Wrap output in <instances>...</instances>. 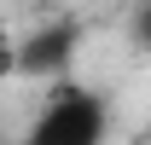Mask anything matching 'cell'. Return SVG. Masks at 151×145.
Wrapping results in <instances>:
<instances>
[{
  "label": "cell",
  "mask_w": 151,
  "mask_h": 145,
  "mask_svg": "<svg viewBox=\"0 0 151 145\" xmlns=\"http://www.w3.org/2000/svg\"><path fill=\"white\" fill-rule=\"evenodd\" d=\"M105 128H111V110L93 87L58 81V93L47 99V110L35 116L23 145H105Z\"/></svg>",
  "instance_id": "1"
},
{
  "label": "cell",
  "mask_w": 151,
  "mask_h": 145,
  "mask_svg": "<svg viewBox=\"0 0 151 145\" xmlns=\"http://www.w3.org/2000/svg\"><path fill=\"white\" fill-rule=\"evenodd\" d=\"M76 47H81V23L76 18H52V23H41V29H29V41L18 47V70L52 81V75H64L76 64Z\"/></svg>",
  "instance_id": "2"
},
{
  "label": "cell",
  "mask_w": 151,
  "mask_h": 145,
  "mask_svg": "<svg viewBox=\"0 0 151 145\" xmlns=\"http://www.w3.org/2000/svg\"><path fill=\"white\" fill-rule=\"evenodd\" d=\"M134 41H139V47L151 52V0L139 6V12H134Z\"/></svg>",
  "instance_id": "3"
},
{
  "label": "cell",
  "mask_w": 151,
  "mask_h": 145,
  "mask_svg": "<svg viewBox=\"0 0 151 145\" xmlns=\"http://www.w3.org/2000/svg\"><path fill=\"white\" fill-rule=\"evenodd\" d=\"M18 70V47H12V41H6V29H0V81H6V75Z\"/></svg>",
  "instance_id": "4"
}]
</instances>
